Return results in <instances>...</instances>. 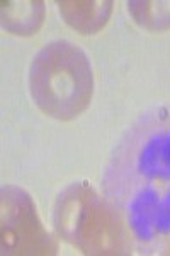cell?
Masks as SVG:
<instances>
[{"label":"cell","instance_id":"6da1fadb","mask_svg":"<svg viewBox=\"0 0 170 256\" xmlns=\"http://www.w3.org/2000/svg\"><path fill=\"white\" fill-rule=\"evenodd\" d=\"M102 188L140 248L160 250L170 239V108L148 111L124 132Z\"/></svg>","mask_w":170,"mask_h":256},{"label":"cell","instance_id":"7a4b0ae2","mask_svg":"<svg viewBox=\"0 0 170 256\" xmlns=\"http://www.w3.org/2000/svg\"><path fill=\"white\" fill-rule=\"evenodd\" d=\"M29 90L44 114L68 122L90 104L94 74L89 56L70 41H53L36 53L29 68Z\"/></svg>","mask_w":170,"mask_h":256},{"label":"cell","instance_id":"3957f363","mask_svg":"<svg viewBox=\"0 0 170 256\" xmlns=\"http://www.w3.org/2000/svg\"><path fill=\"white\" fill-rule=\"evenodd\" d=\"M53 220L58 236L85 254H130L135 244L118 210L80 181L60 193Z\"/></svg>","mask_w":170,"mask_h":256},{"label":"cell","instance_id":"277c9868","mask_svg":"<svg viewBox=\"0 0 170 256\" xmlns=\"http://www.w3.org/2000/svg\"><path fill=\"white\" fill-rule=\"evenodd\" d=\"M0 246L2 254H56L58 244L41 224L34 202L19 186H2Z\"/></svg>","mask_w":170,"mask_h":256},{"label":"cell","instance_id":"5b68a950","mask_svg":"<svg viewBox=\"0 0 170 256\" xmlns=\"http://www.w3.org/2000/svg\"><path fill=\"white\" fill-rule=\"evenodd\" d=\"M58 4L61 18L70 28L82 34H94L101 31L107 24L113 12V2L111 0H94V2H70L61 0Z\"/></svg>","mask_w":170,"mask_h":256},{"label":"cell","instance_id":"8992f818","mask_svg":"<svg viewBox=\"0 0 170 256\" xmlns=\"http://www.w3.org/2000/svg\"><path fill=\"white\" fill-rule=\"evenodd\" d=\"M44 20V2H2V26L7 32L17 36H31L39 31Z\"/></svg>","mask_w":170,"mask_h":256},{"label":"cell","instance_id":"52a82bcc","mask_svg":"<svg viewBox=\"0 0 170 256\" xmlns=\"http://www.w3.org/2000/svg\"><path fill=\"white\" fill-rule=\"evenodd\" d=\"M133 19L145 30L150 31H165L170 30V2L159 0V2H128Z\"/></svg>","mask_w":170,"mask_h":256},{"label":"cell","instance_id":"ba28073f","mask_svg":"<svg viewBox=\"0 0 170 256\" xmlns=\"http://www.w3.org/2000/svg\"><path fill=\"white\" fill-rule=\"evenodd\" d=\"M160 253L162 254H170V239H167V241H165L164 244H162Z\"/></svg>","mask_w":170,"mask_h":256}]
</instances>
